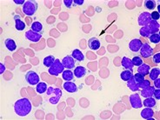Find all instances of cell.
Listing matches in <instances>:
<instances>
[{"instance_id":"obj_1","label":"cell","mask_w":160,"mask_h":120,"mask_svg":"<svg viewBox=\"0 0 160 120\" xmlns=\"http://www.w3.org/2000/svg\"><path fill=\"white\" fill-rule=\"evenodd\" d=\"M32 103L26 98L17 100L14 104V112L19 117H25L29 115L32 112Z\"/></svg>"},{"instance_id":"obj_4","label":"cell","mask_w":160,"mask_h":120,"mask_svg":"<svg viewBox=\"0 0 160 120\" xmlns=\"http://www.w3.org/2000/svg\"><path fill=\"white\" fill-rule=\"evenodd\" d=\"M64 71V66L62 64V62L59 59H55L53 64L49 68L48 72L53 76H58L60 73H62Z\"/></svg>"},{"instance_id":"obj_40","label":"cell","mask_w":160,"mask_h":120,"mask_svg":"<svg viewBox=\"0 0 160 120\" xmlns=\"http://www.w3.org/2000/svg\"><path fill=\"white\" fill-rule=\"evenodd\" d=\"M153 81H154V86H155V87H157V89H159V87H160L159 78H158L157 79L153 80Z\"/></svg>"},{"instance_id":"obj_5","label":"cell","mask_w":160,"mask_h":120,"mask_svg":"<svg viewBox=\"0 0 160 120\" xmlns=\"http://www.w3.org/2000/svg\"><path fill=\"white\" fill-rule=\"evenodd\" d=\"M25 80L31 85H37V84L39 83L40 78L38 73L33 72V71H30L25 75Z\"/></svg>"},{"instance_id":"obj_37","label":"cell","mask_w":160,"mask_h":120,"mask_svg":"<svg viewBox=\"0 0 160 120\" xmlns=\"http://www.w3.org/2000/svg\"><path fill=\"white\" fill-rule=\"evenodd\" d=\"M153 62L157 64H160V53H157L153 56Z\"/></svg>"},{"instance_id":"obj_30","label":"cell","mask_w":160,"mask_h":120,"mask_svg":"<svg viewBox=\"0 0 160 120\" xmlns=\"http://www.w3.org/2000/svg\"><path fill=\"white\" fill-rule=\"evenodd\" d=\"M160 74V69L159 68H153L151 70V72H149V75H150V78L152 80L157 79Z\"/></svg>"},{"instance_id":"obj_25","label":"cell","mask_w":160,"mask_h":120,"mask_svg":"<svg viewBox=\"0 0 160 120\" xmlns=\"http://www.w3.org/2000/svg\"><path fill=\"white\" fill-rule=\"evenodd\" d=\"M142 103H143V105L144 107H151V108H152V107H154L156 105V100L154 99L152 97H151V98H146Z\"/></svg>"},{"instance_id":"obj_7","label":"cell","mask_w":160,"mask_h":120,"mask_svg":"<svg viewBox=\"0 0 160 120\" xmlns=\"http://www.w3.org/2000/svg\"><path fill=\"white\" fill-rule=\"evenodd\" d=\"M130 103L132 108L139 109L143 107V103L140 98V96L137 93H133L130 96Z\"/></svg>"},{"instance_id":"obj_27","label":"cell","mask_w":160,"mask_h":120,"mask_svg":"<svg viewBox=\"0 0 160 120\" xmlns=\"http://www.w3.org/2000/svg\"><path fill=\"white\" fill-rule=\"evenodd\" d=\"M132 76H133L132 75V72L129 71V70H124V71H123V72L120 73L121 79L123 80V81H125V82H127L128 80L131 79V78Z\"/></svg>"},{"instance_id":"obj_22","label":"cell","mask_w":160,"mask_h":120,"mask_svg":"<svg viewBox=\"0 0 160 120\" xmlns=\"http://www.w3.org/2000/svg\"><path fill=\"white\" fill-rule=\"evenodd\" d=\"M72 57L74 59H76L77 61H79V62H82L84 60V55L83 54V52L78 49H75L72 51Z\"/></svg>"},{"instance_id":"obj_17","label":"cell","mask_w":160,"mask_h":120,"mask_svg":"<svg viewBox=\"0 0 160 120\" xmlns=\"http://www.w3.org/2000/svg\"><path fill=\"white\" fill-rule=\"evenodd\" d=\"M73 74L77 78H82L86 74V69L84 68V66H80L79 65V66H78V67L74 69Z\"/></svg>"},{"instance_id":"obj_38","label":"cell","mask_w":160,"mask_h":120,"mask_svg":"<svg viewBox=\"0 0 160 120\" xmlns=\"http://www.w3.org/2000/svg\"><path fill=\"white\" fill-rule=\"evenodd\" d=\"M153 96L157 100L160 99V90L159 89H155L154 92H153Z\"/></svg>"},{"instance_id":"obj_6","label":"cell","mask_w":160,"mask_h":120,"mask_svg":"<svg viewBox=\"0 0 160 120\" xmlns=\"http://www.w3.org/2000/svg\"><path fill=\"white\" fill-rule=\"evenodd\" d=\"M152 21V18H151V13L147 12L140 13L139 16H138V24L141 25L142 27L147 25L148 24H150Z\"/></svg>"},{"instance_id":"obj_9","label":"cell","mask_w":160,"mask_h":120,"mask_svg":"<svg viewBox=\"0 0 160 120\" xmlns=\"http://www.w3.org/2000/svg\"><path fill=\"white\" fill-rule=\"evenodd\" d=\"M25 38L33 43H38L42 38V34L33 32L32 30H29L25 32Z\"/></svg>"},{"instance_id":"obj_42","label":"cell","mask_w":160,"mask_h":120,"mask_svg":"<svg viewBox=\"0 0 160 120\" xmlns=\"http://www.w3.org/2000/svg\"><path fill=\"white\" fill-rule=\"evenodd\" d=\"M73 3L75 4H78V5H82L84 4V0H74Z\"/></svg>"},{"instance_id":"obj_34","label":"cell","mask_w":160,"mask_h":120,"mask_svg":"<svg viewBox=\"0 0 160 120\" xmlns=\"http://www.w3.org/2000/svg\"><path fill=\"white\" fill-rule=\"evenodd\" d=\"M133 78H134V79L136 80V82L138 84H139L141 83L143 80H144V76H143L142 74H140V73H136V74H134L133 75Z\"/></svg>"},{"instance_id":"obj_19","label":"cell","mask_w":160,"mask_h":120,"mask_svg":"<svg viewBox=\"0 0 160 120\" xmlns=\"http://www.w3.org/2000/svg\"><path fill=\"white\" fill-rule=\"evenodd\" d=\"M4 45H5V47H6L7 50L10 51V52H14V51H16V42L13 39H12V38H6V39L4 40Z\"/></svg>"},{"instance_id":"obj_35","label":"cell","mask_w":160,"mask_h":120,"mask_svg":"<svg viewBox=\"0 0 160 120\" xmlns=\"http://www.w3.org/2000/svg\"><path fill=\"white\" fill-rule=\"evenodd\" d=\"M150 85H151V81L144 79V80H143L141 83H139V84H138V87H139V89L140 88L144 89V88H145V87H148V86H150Z\"/></svg>"},{"instance_id":"obj_33","label":"cell","mask_w":160,"mask_h":120,"mask_svg":"<svg viewBox=\"0 0 160 120\" xmlns=\"http://www.w3.org/2000/svg\"><path fill=\"white\" fill-rule=\"evenodd\" d=\"M132 64H133L134 66H140L141 64H143V59L138 56L134 57V58L132 59Z\"/></svg>"},{"instance_id":"obj_21","label":"cell","mask_w":160,"mask_h":120,"mask_svg":"<svg viewBox=\"0 0 160 120\" xmlns=\"http://www.w3.org/2000/svg\"><path fill=\"white\" fill-rule=\"evenodd\" d=\"M147 27L150 30V32L152 34H154V33H158L159 32L160 25L158 23V21H152L150 24H147Z\"/></svg>"},{"instance_id":"obj_43","label":"cell","mask_w":160,"mask_h":120,"mask_svg":"<svg viewBox=\"0 0 160 120\" xmlns=\"http://www.w3.org/2000/svg\"><path fill=\"white\" fill-rule=\"evenodd\" d=\"M14 3L17 4H23L24 5V0H14Z\"/></svg>"},{"instance_id":"obj_13","label":"cell","mask_w":160,"mask_h":120,"mask_svg":"<svg viewBox=\"0 0 160 120\" xmlns=\"http://www.w3.org/2000/svg\"><path fill=\"white\" fill-rule=\"evenodd\" d=\"M153 116H154V112L151 107H145L141 112V118L144 119H152Z\"/></svg>"},{"instance_id":"obj_18","label":"cell","mask_w":160,"mask_h":120,"mask_svg":"<svg viewBox=\"0 0 160 120\" xmlns=\"http://www.w3.org/2000/svg\"><path fill=\"white\" fill-rule=\"evenodd\" d=\"M155 87H153L152 85H150L148 87H145V88L142 89L141 91V96L144 97V98H151L153 96V92H154Z\"/></svg>"},{"instance_id":"obj_2","label":"cell","mask_w":160,"mask_h":120,"mask_svg":"<svg viewBox=\"0 0 160 120\" xmlns=\"http://www.w3.org/2000/svg\"><path fill=\"white\" fill-rule=\"evenodd\" d=\"M46 94L47 96H50L51 94H53L54 96L50 97L49 98V102L52 104H57L59 102L61 97L63 95L62 93V90L59 88H53V87H48L47 91H46Z\"/></svg>"},{"instance_id":"obj_12","label":"cell","mask_w":160,"mask_h":120,"mask_svg":"<svg viewBox=\"0 0 160 120\" xmlns=\"http://www.w3.org/2000/svg\"><path fill=\"white\" fill-rule=\"evenodd\" d=\"M63 88L67 92H70V93H75V92H78V86L76 85L75 83H73L72 81H65L63 84Z\"/></svg>"},{"instance_id":"obj_41","label":"cell","mask_w":160,"mask_h":120,"mask_svg":"<svg viewBox=\"0 0 160 120\" xmlns=\"http://www.w3.org/2000/svg\"><path fill=\"white\" fill-rule=\"evenodd\" d=\"M5 71V66H4V64L3 63H1L0 64V74H3Z\"/></svg>"},{"instance_id":"obj_31","label":"cell","mask_w":160,"mask_h":120,"mask_svg":"<svg viewBox=\"0 0 160 120\" xmlns=\"http://www.w3.org/2000/svg\"><path fill=\"white\" fill-rule=\"evenodd\" d=\"M144 7L147 10H154L156 8V3L153 0H145L144 1Z\"/></svg>"},{"instance_id":"obj_15","label":"cell","mask_w":160,"mask_h":120,"mask_svg":"<svg viewBox=\"0 0 160 120\" xmlns=\"http://www.w3.org/2000/svg\"><path fill=\"white\" fill-rule=\"evenodd\" d=\"M121 64H122V66H123L125 70H129V71H131V72L133 71V66H134V65L132 64V59H130L127 57H124V58H122V60H121Z\"/></svg>"},{"instance_id":"obj_36","label":"cell","mask_w":160,"mask_h":120,"mask_svg":"<svg viewBox=\"0 0 160 120\" xmlns=\"http://www.w3.org/2000/svg\"><path fill=\"white\" fill-rule=\"evenodd\" d=\"M151 18L152 21H158L160 18V14L158 12H153L151 13Z\"/></svg>"},{"instance_id":"obj_28","label":"cell","mask_w":160,"mask_h":120,"mask_svg":"<svg viewBox=\"0 0 160 120\" xmlns=\"http://www.w3.org/2000/svg\"><path fill=\"white\" fill-rule=\"evenodd\" d=\"M73 72L71 70H66L62 72V78L65 81H72L73 79Z\"/></svg>"},{"instance_id":"obj_16","label":"cell","mask_w":160,"mask_h":120,"mask_svg":"<svg viewBox=\"0 0 160 120\" xmlns=\"http://www.w3.org/2000/svg\"><path fill=\"white\" fill-rule=\"evenodd\" d=\"M14 21H15V28L18 31H24V28L26 27V25L24 24V22L23 20L19 18V16H15L14 17Z\"/></svg>"},{"instance_id":"obj_10","label":"cell","mask_w":160,"mask_h":120,"mask_svg":"<svg viewBox=\"0 0 160 120\" xmlns=\"http://www.w3.org/2000/svg\"><path fill=\"white\" fill-rule=\"evenodd\" d=\"M142 41L138 38H134V39H132L129 43V49L133 52H139V50L141 49V46H142Z\"/></svg>"},{"instance_id":"obj_14","label":"cell","mask_w":160,"mask_h":120,"mask_svg":"<svg viewBox=\"0 0 160 120\" xmlns=\"http://www.w3.org/2000/svg\"><path fill=\"white\" fill-rule=\"evenodd\" d=\"M88 46L89 48L92 49L93 51H97L100 48L101 46V43L100 41L96 38H92L88 40Z\"/></svg>"},{"instance_id":"obj_3","label":"cell","mask_w":160,"mask_h":120,"mask_svg":"<svg viewBox=\"0 0 160 120\" xmlns=\"http://www.w3.org/2000/svg\"><path fill=\"white\" fill-rule=\"evenodd\" d=\"M38 8V4L36 1L28 0L25 1V3L23 5V12L26 16H32L34 15Z\"/></svg>"},{"instance_id":"obj_23","label":"cell","mask_w":160,"mask_h":120,"mask_svg":"<svg viewBox=\"0 0 160 120\" xmlns=\"http://www.w3.org/2000/svg\"><path fill=\"white\" fill-rule=\"evenodd\" d=\"M150 69H151V67L149 66L148 64H144V63H143L140 66H138V72L140 73V74H142L143 76H146V75H148L149 74Z\"/></svg>"},{"instance_id":"obj_39","label":"cell","mask_w":160,"mask_h":120,"mask_svg":"<svg viewBox=\"0 0 160 120\" xmlns=\"http://www.w3.org/2000/svg\"><path fill=\"white\" fill-rule=\"evenodd\" d=\"M64 4L67 8H71L72 4H73V1H72V0H64Z\"/></svg>"},{"instance_id":"obj_29","label":"cell","mask_w":160,"mask_h":120,"mask_svg":"<svg viewBox=\"0 0 160 120\" xmlns=\"http://www.w3.org/2000/svg\"><path fill=\"white\" fill-rule=\"evenodd\" d=\"M55 58L54 56H47L45 57L44 58V61H43V63H44V65L45 67H51L53 63H54V61H55Z\"/></svg>"},{"instance_id":"obj_11","label":"cell","mask_w":160,"mask_h":120,"mask_svg":"<svg viewBox=\"0 0 160 120\" xmlns=\"http://www.w3.org/2000/svg\"><path fill=\"white\" fill-rule=\"evenodd\" d=\"M62 64L64 66V68L71 70L73 69V67H75V59L72 56H66L62 60Z\"/></svg>"},{"instance_id":"obj_8","label":"cell","mask_w":160,"mask_h":120,"mask_svg":"<svg viewBox=\"0 0 160 120\" xmlns=\"http://www.w3.org/2000/svg\"><path fill=\"white\" fill-rule=\"evenodd\" d=\"M140 54L141 56L144 58H150L153 55V49L150 46V44L147 43H144L141 46V49L139 50Z\"/></svg>"},{"instance_id":"obj_32","label":"cell","mask_w":160,"mask_h":120,"mask_svg":"<svg viewBox=\"0 0 160 120\" xmlns=\"http://www.w3.org/2000/svg\"><path fill=\"white\" fill-rule=\"evenodd\" d=\"M149 39L150 41L153 43V44H158L160 42V34L158 32V33H154V34H152L151 36L149 37Z\"/></svg>"},{"instance_id":"obj_20","label":"cell","mask_w":160,"mask_h":120,"mask_svg":"<svg viewBox=\"0 0 160 120\" xmlns=\"http://www.w3.org/2000/svg\"><path fill=\"white\" fill-rule=\"evenodd\" d=\"M127 87H128L132 92H138L139 90L138 84L136 82V80L134 79L133 76L131 78V79L127 81Z\"/></svg>"},{"instance_id":"obj_24","label":"cell","mask_w":160,"mask_h":120,"mask_svg":"<svg viewBox=\"0 0 160 120\" xmlns=\"http://www.w3.org/2000/svg\"><path fill=\"white\" fill-rule=\"evenodd\" d=\"M31 30H32L33 32L42 34L44 28H43V25H42V24H41L40 22H38V21H35V22L32 23V29H31Z\"/></svg>"},{"instance_id":"obj_26","label":"cell","mask_w":160,"mask_h":120,"mask_svg":"<svg viewBox=\"0 0 160 120\" xmlns=\"http://www.w3.org/2000/svg\"><path fill=\"white\" fill-rule=\"evenodd\" d=\"M47 89H48V86H47L46 83L39 82L38 84H37L36 92L38 93H39V94H43V93H44V92L47 91Z\"/></svg>"}]
</instances>
